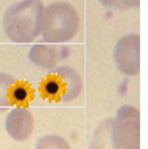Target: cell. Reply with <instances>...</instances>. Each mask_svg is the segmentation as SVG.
Returning <instances> with one entry per match:
<instances>
[{
    "label": "cell",
    "mask_w": 148,
    "mask_h": 149,
    "mask_svg": "<svg viewBox=\"0 0 148 149\" xmlns=\"http://www.w3.org/2000/svg\"><path fill=\"white\" fill-rule=\"evenodd\" d=\"M45 5L41 0H21L5 11L2 26L15 43H30L40 35Z\"/></svg>",
    "instance_id": "cell-1"
},
{
    "label": "cell",
    "mask_w": 148,
    "mask_h": 149,
    "mask_svg": "<svg viewBox=\"0 0 148 149\" xmlns=\"http://www.w3.org/2000/svg\"><path fill=\"white\" fill-rule=\"evenodd\" d=\"M80 16L69 2H54L45 6L41 19V37L46 43H65L76 35Z\"/></svg>",
    "instance_id": "cell-2"
},
{
    "label": "cell",
    "mask_w": 148,
    "mask_h": 149,
    "mask_svg": "<svg viewBox=\"0 0 148 149\" xmlns=\"http://www.w3.org/2000/svg\"><path fill=\"white\" fill-rule=\"evenodd\" d=\"M115 149H140V113L135 106L124 105L113 118Z\"/></svg>",
    "instance_id": "cell-3"
},
{
    "label": "cell",
    "mask_w": 148,
    "mask_h": 149,
    "mask_svg": "<svg viewBox=\"0 0 148 149\" xmlns=\"http://www.w3.org/2000/svg\"><path fill=\"white\" fill-rule=\"evenodd\" d=\"M115 65L123 74L134 76L140 70V37L137 33L124 35L115 45Z\"/></svg>",
    "instance_id": "cell-4"
},
{
    "label": "cell",
    "mask_w": 148,
    "mask_h": 149,
    "mask_svg": "<svg viewBox=\"0 0 148 149\" xmlns=\"http://www.w3.org/2000/svg\"><path fill=\"white\" fill-rule=\"evenodd\" d=\"M34 116L27 106H15L8 113L5 129L15 141H26L34 132Z\"/></svg>",
    "instance_id": "cell-5"
},
{
    "label": "cell",
    "mask_w": 148,
    "mask_h": 149,
    "mask_svg": "<svg viewBox=\"0 0 148 149\" xmlns=\"http://www.w3.org/2000/svg\"><path fill=\"white\" fill-rule=\"evenodd\" d=\"M59 81V87H61V102L67 103V102H73L81 95L83 92V78L81 74L76 72L75 68L69 65L56 67L53 70Z\"/></svg>",
    "instance_id": "cell-6"
},
{
    "label": "cell",
    "mask_w": 148,
    "mask_h": 149,
    "mask_svg": "<svg viewBox=\"0 0 148 149\" xmlns=\"http://www.w3.org/2000/svg\"><path fill=\"white\" fill-rule=\"evenodd\" d=\"M62 48H56L51 43H41V45H34L30 48L27 57L32 63H35L37 67L48 72H53L58 65V62L61 60L62 54H61Z\"/></svg>",
    "instance_id": "cell-7"
},
{
    "label": "cell",
    "mask_w": 148,
    "mask_h": 149,
    "mask_svg": "<svg viewBox=\"0 0 148 149\" xmlns=\"http://www.w3.org/2000/svg\"><path fill=\"white\" fill-rule=\"evenodd\" d=\"M112 127H113V118H107L102 120L93 132L89 149H115Z\"/></svg>",
    "instance_id": "cell-8"
},
{
    "label": "cell",
    "mask_w": 148,
    "mask_h": 149,
    "mask_svg": "<svg viewBox=\"0 0 148 149\" xmlns=\"http://www.w3.org/2000/svg\"><path fill=\"white\" fill-rule=\"evenodd\" d=\"M10 98H11L13 105L27 106L34 100V89L26 81H15L11 92H10Z\"/></svg>",
    "instance_id": "cell-9"
},
{
    "label": "cell",
    "mask_w": 148,
    "mask_h": 149,
    "mask_svg": "<svg viewBox=\"0 0 148 149\" xmlns=\"http://www.w3.org/2000/svg\"><path fill=\"white\" fill-rule=\"evenodd\" d=\"M40 95L51 102H61V87L54 73L48 74L40 83Z\"/></svg>",
    "instance_id": "cell-10"
},
{
    "label": "cell",
    "mask_w": 148,
    "mask_h": 149,
    "mask_svg": "<svg viewBox=\"0 0 148 149\" xmlns=\"http://www.w3.org/2000/svg\"><path fill=\"white\" fill-rule=\"evenodd\" d=\"M15 78L8 73H0V109H5L11 106V98H10V92L15 84Z\"/></svg>",
    "instance_id": "cell-11"
},
{
    "label": "cell",
    "mask_w": 148,
    "mask_h": 149,
    "mask_svg": "<svg viewBox=\"0 0 148 149\" xmlns=\"http://www.w3.org/2000/svg\"><path fill=\"white\" fill-rule=\"evenodd\" d=\"M35 149H72L70 144L65 141V138L59 135H45L38 138Z\"/></svg>",
    "instance_id": "cell-12"
},
{
    "label": "cell",
    "mask_w": 148,
    "mask_h": 149,
    "mask_svg": "<svg viewBox=\"0 0 148 149\" xmlns=\"http://www.w3.org/2000/svg\"><path fill=\"white\" fill-rule=\"evenodd\" d=\"M104 6L112 10H128L139 6L140 0H99Z\"/></svg>",
    "instance_id": "cell-13"
}]
</instances>
